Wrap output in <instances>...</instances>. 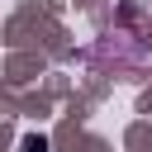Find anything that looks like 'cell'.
Returning <instances> with one entry per match:
<instances>
[{
    "label": "cell",
    "instance_id": "6da1fadb",
    "mask_svg": "<svg viewBox=\"0 0 152 152\" xmlns=\"http://www.w3.org/2000/svg\"><path fill=\"white\" fill-rule=\"evenodd\" d=\"M24 152H48V138H33V133H28V138H24Z\"/></svg>",
    "mask_w": 152,
    "mask_h": 152
}]
</instances>
